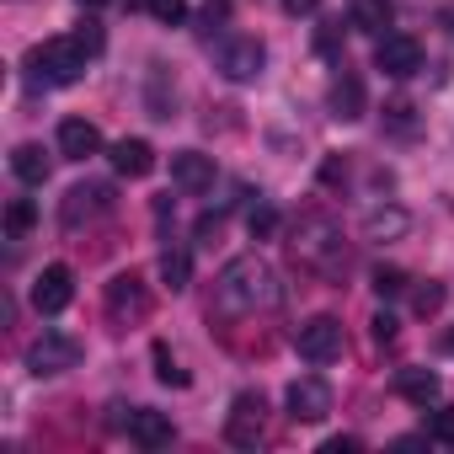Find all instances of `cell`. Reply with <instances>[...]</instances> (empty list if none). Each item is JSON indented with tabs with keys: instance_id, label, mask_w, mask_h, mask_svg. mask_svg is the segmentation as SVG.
I'll use <instances>...</instances> for the list:
<instances>
[{
	"instance_id": "40",
	"label": "cell",
	"mask_w": 454,
	"mask_h": 454,
	"mask_svg": "<svg viewBox=\"0 0 454 454\" xmlns=\"http://www.w3.org/2000/svg\"><path fill=\"white\" fill-rule=\"evenodd\" d=\"M449 353H454V337H449Z\"/></svg>"
},
{
	"instance_id": "4",
	"label": "cell",
	"mask_w": 454,
	"mask_h": 454,
	"mask_svg": "<svg viewBox=\"0 0 454 454\" xmlns=\"http://www.w3.org/2000/svg\"><path fill=\"white\" fill-rule=\"evenodd\" d=\"M224 438H231L236 449H257V443L268 438V401H262V390H241V395L231 401Z\"/></svg>"
},
{
	"instance_id": "36",
	"label": "cell",
	"mask_w": 454,
	"mask_h": 454,
	"mask_svg": "<svg viewBox=\"0 0 454 454\" xmlns=\"http://www.w3.org/2000/svg\"><path fill=\"white\" fill-rule=\"evenodd\" d=\"M316 49H321V54H332V49H337V27H321V38H316Z\"/></svg>"
},
{
	"instance_id": "39",
	"label": "cell",
	"mask_w": 454,
	"mask_h": 454,
	"mask_svg": "<svg viewBox=\"0 0 454 454\" xmlns=\"http://www.w3.org/2000/svg\"><path fill=\"white\" fill-rule=\"evenodd\" d=\"M81 6H113V0H81Z\"/></svg>"
},
{
	"instance_id": "10",
	"label": "cell",
	"mask_w": 454,
	"mask_h": 454,
	"mask_svg": "<svg viewBox=\"0 0 454 454\" xmlns=\"http://www.w3.org/2000/svg\"><path fill=\"white\" fill-rule=\"evenodd\" d=\"M374 70H385L390 81H406L422 70V43L411 33H385L380 49H374Z\"/></svg>"
},
{
	"instance_id": "25",
	"label": "cell",
	"mask_w": 454,
	"mask_h": 454,
	"mask_svg": "<svg viewBox=\"0 0 454 454\" xmlns=\"http://www.w3.org/2000/svg\"><path fill=\"white\" fill-rule=\"evenodd\" d=\"M247 231H252V241H268V236H278V208H273V203H257V208L247 214Z\"/></svg>"
},
{
	"instance_id": "3",
	"label": "cell",
	"mask_w": 454,
	"mask_h": 454,
	"mask_svg": "<svg viewBox=\"0 0 454 454\" xmlns=\"http://www.w3.org/2000/svg\"><path fill=\"white\" fill-rule=\"evenodd\" d=\"M294 252H300V262L305 268H316V273H337L348 257H342V231L332 219H321V214H310V219H300V231H294Z\"/></svg>"
},
{
	"instance_id": "24",
	"label": "cell",
	"mask_w": 454,
	"mask_h": 454,
	"mask_svg": "<svg viewBox=\"0 0 454 454\" xmlns=\"http://www.w3.org/2000/svg\"><path fill=\"white\" fill-rule=\"evenodd\" d=\"M150 358H155V380H160V385H176V390L187 385V369L176 364V353H171L166 342H155V348H150Z\"/></svg>"
},
{
	"instance_id": "29",
	"label": "cell",
	"mask_w": 454,
	"mask_h": 454,
	"mask_svg": "<svg viewBox=\"0 0 454 454\" xmlns=\"http://www.w3.org/2000/svg\"><path fill=\"white\" fill-rule=\"evenodd\" d=\"M385 129H390V134H411V129H417L411 102H390V107H385Z\"/></svg>"
},
{
	"instance_id": "18",
	"label": "cell",
	"mask_w": 454,
	"mask_h": 454,
	"mask_svg": "<svg viewBox=\"0 0 454 454\" xmlns=\"http://www.w3.org/2000/svg\"><path fill=\"white\" fill-rule=\"evenodd\" d=\"M145 113L150 118H176V81L166 86V65H150V81H145Z\"/></svg>"
},
{
	"instance_id": "15",
	"label": "cell",
	"mask_w": 454,
	"mask_h": 454,
	"mask_svg": "<svg viewBox=\"0 0 454 454\" xmlns=\"http://www.w3.org/2000/svg\"><path fill=\"white\" fill-rule=\"evenodd\" d=\"M406 231H411V214H406V208H395V203H385V208H369V214H364V241H380V247H385V241H401Z\"/></svg>"
},
{
	"instance_id": "20",
	"label": "cell",
	"mask_w": 454,
	"mask_h": 454,
	"mask_svg": "<svg viewBox=\"0 0 454 454\" xmlns=\"http://www.w3.org/2000/svg\"><path fill=\"white\" fill-rule=\"evenodd\" d=\"M395 390H401L411 406H433V401L443 395V380H438L433 369H401V374H395Z\"/></svg>"
},
{
	"instance_id": "12",
	"label": "cell",
	"mask_w": 454,
	"mask_h": 454,
	"mask_svg": "<svg viewBox=\"0 0 454 454\" xmlns=\"http://www.w3.org/2000/svg\"><path fill=\"white\" fill-rule=\"evenodd\" d=\"M284 401H289V417H294V422H321V417L332 411V385H326L321 374H300Z\"/></svg>"
},
{
	"instance_id": "17",
	"label": "cell",
	"mask_w": 454,
	"mask_h": 454,
	"mask_svg": "<svg viewBox=\"0 0 454 454\" xmlns=\"http://www.w3.org/2000/svg\"><path fill=\"white\" fill-rule=\"evenodd\" d=\"M129 443H139V449H166V443H171V417L139 406L134 422H129Z\"/></svg>"
},
{
	"instance_id": "28",
	"label": "cell",
	"mask_w": 454,
	"mask_h": 454,
	"mask_svg": "<svg viewBox=\"0 0 454 454\" xmlns=\"http://www.w3.org/2000/svg\"><path fill=\"white\" fill-rule=\"evenodd\" d=\"M374 294H380V300L406 294V273H401V268H374Z\"/></svg>"
},
{
	"instance_id": "9",
	"label": "cell",
	"mask_w": 454,
	"mask_h": 454,
	"mask_svg": "<svg viewBox=\"0 0 454 454\" xmlns=\"http://www.w3.org/2000/svg\"><path fill=\"white\" fill-rule=\"evenodd\" d=\"M113 187L107 182H81V187H70L65 192V208H59V219L70 224V231H81V224H91V219H102V214H113Z\"/></svg>"
},
{
	"instance_id": "35",
	"label": "cell",
	"mask_w": 454,
	"mask_h": 454,
	"mask_svg": "<svg viewBox=\"0 0 454 454\" xmlns=\"http://www.w3.org/2000/svg\"><path fill=\"white\" fill-rule=\"evenodd\" d=\"M321 182L337 187V182H342V160H326V166H321Z\"/></svg>"
},
{
	"instance_id": "23",
	"label": "cell",
	"mask_w": 454,
	"mask_h": 454,
	"mask_svg": "<svg viewBox=\"0 0 454 454\" xmlns=\"http://www.w3.org/2000/svg\"><path fill=\"white\" fill-rule=\"evenodd\" d=\"M160 278H166V289H171V294H182V289L192 284V257H187V252H176V247H166V252H160Z\"/></svg>"
},
{
	"instance_id": "1",
	"label": "cell",
	"mask_w": 454,
	"mask_h": 454,
	"mask_svg": "<svg viewBox=\"0 0 454 454\" xmlns=\"http://www.w3.org/2000/svg\"><path fill=\"white\" fill-rule=\"evenodd\" d=\"M273 305H284V284L262 257H236L214 278V310L219 316H257Z\"/></svg>"
},
{
	"instance_id": "11",
	"label": "cell",
	"mask_w": 454,
	"mask_h": 454,
	"mask_svg": "<svg viewBox=\"0 0 454 454\" xmlns=\"http://www.w3.org/2000/svg\"><path fill=\"white\" fill-rule=\"evenodd\" d=\"M70 300H75V273L65 262H49L33 278V310L38 316H59V310H70Z\"/></svg>"
},
{
	"instance_id": "33",
	"label": "cell",
	"mask_w": 454,
	"mask_h": 454,
	"mask_svg": "<svg viewBox=\"0 0 454 454\" xmlns=\"http://www.w3.org/2000/svg\"><path fill=\"white\" fill-rule=\"evenodd\" d=\"M278 6H284L289 17H310V12H321V0H278Z\"/></svg>"
},
{
	"instance_id": "21",
	"label": "cell",
	"mask_w": 454,
	"mask_h": 454,
	"mask_svg": "<svg viewBox=\"0 0 454 454\" xmlns=\"http://www.w3.org/2000/svg\"><path fill=\"white\" fill-rule=\"evenodd\" d=\"M12 171H17V176H22L27 187H43L54 166H49V155H43V145H17V150H12Z\"/></svg>"
},
{
	"instance_id": "30",
	"label": "cell",
	"mask_w": 454,
	"mask_h": 454,
	"mask_svg": "<svg viewBox=\"0 0 454 454\" xmlns=\"http://www.w3.org/2000/svg\"><path fill=\"white\" fill-rule=\"evenodd\" d=\"M145 6H150V17H155V22H166V27L187 17V0H145Z\"/></svg>"
},
{
	"instance_id": "19",
	"label": "cell",
	"mask_w": 454,
	"mask_h": 454,
	"mask_svg": "<svg viewBox=\"0 0 454 454\" xmlns=\"http://www.w3.org/2000/svg\"><path fill=\"white\" fill-rule=\"evenodd\" d=\"M332 118H342V123L364 118V81H358L353 70H342V75L332 81Z\"/></svg>"
},
{
	"instance_id": "38",
	"label": "cell",
	"mask_w": 454,
	"mask_h": 454,
	"mask_svg": "<svg viewBox=\"0 0 454 454\" xmlns=\"http://www.w3.org/2000/svg\"><path fill=\"white\" fill-rule=\"evenodd\" d=\"M443 27H449V33H454V12H443Z\"/></svg>"
},
{
	"instance_id": "26",
	"label": "cell",
	"mask_w": 454,
	"mask_h": 454,
	"mask_svg": "<svg viewBox=\"0 0 454 454\" xmlns=\"http://www.w3.org/2000/svg\"><path fill=\"white\" fill-rule=\"evenodd\" d=\"M443 300H449V294H443V284H433V278L411 289V310H417V316H438V310H443Z\"/></svg>"
},
{
	"instance_id": "7",
	"label": "cell",
	"mask_w": 454,
	"mask_h": 454,
	"mask_svg": "<svg viewBox=\"0 0 454 454\" xmlns=\"http://www.w3.org/2000/svg\"><path fill=\"white\" fill-rule=\"evenodd\" d=\"M262 65H268V49H262V38H252V33H241V38H231V43H219V75H224V81L247 86V81L262 75Z\"/></svg>"
},
{
	"instance_id": "5",
	"label": "cell",
	"mask_w": 454,
	"mask_h": 454,
	"mask_svg": "<svg viewBox=\"0 0 454 454\" xmlns=\"http://www.w3.org/2000/svg\"><path fill=\"white\" fill-rule=\"evenodd\" d=\"M150 316V284L139 273H118L107 284V321L113 326H139Z\"/></svg>"
},
{
	"instance_id": "14",
	"label": "cell",
	"mask_w": 454,
	"mask_h": 454,
	"mask_svg": "<svg viewBox=\"0 0 454 454\" xmlns=\"http://www.w3.org/2000/svg\"><path fill=\"white\" fill-rule=\"evenodd\" d=\"M102 150V129L91 123V118H65L59 123V155L65 160H86V155H97Z\"/></svg>"
},
{
	"instance_id": "32",
	"label": "cell",
	"mask_w": 454,
	"mask_h": 454,
	"mask_svg": "<svg viewBox=\"0 0 454 454\" xmlns=\"http://www.w3.org/2000/svg\"><path fill=\"white\" fill-rule=\"evenodd\" d=\"M219 231H224V214H203V219H198V231H192V236H198L203 247H214V241H219Z\"/></svg>"
},
{
	"instance_id": "2",
	"label": "cell",
	"mask_w": 454,
	"mask_h": 454,
	"mask_svg": "<svg viewBox=\"0 0 454 454\" xmlns=\"http://www.w3.org/2000/svg\"><path fill=\"white\" fill-rule=\"evenodd\" d=\"M97 54L81 43V38H49V43H38L33 49V70H38V81L43 86H75L81 75H86V65H91Z\"/></svg>"
},
{
	"instance_id": "27",
	"label": "cell",
	"mask_w": 454,
	"mask_h": 454,
	"mask_svg": "<svg viewBox=\"0 0 454 454\" xmlns=\"http://www.w3.org/2000/svg\"><path fill=\"white\" fill-rule=\"evenodd\" d=\"M33 224H38V208H33L27 198H12V208H6V231H12V236H27Z\"/></svg>"
},
{
	"instance_id": "22",
	"label": "cell",
	"mask_w": 454,
	"mask_h": 454,
	"mask_svg": "<svg viewBox=\"0 0 454 454\" xmlns=\"http://www.w3.org/2000/svg\"><path fill=\"white\" fill-rule=\"evenodd\" d=\"M395 22V6L390 0H353V27H364V33H380L385 38V27Z\"/></svg>"
},
{
	"instance_id": "8",
	"label": "cell",
	"mask_w": 454,
	"mask_h": 454,
	"mask_svg": "<svg viewBox=\"0 0 454 454\" xmlns=\"http://www.w3.org/2000/svg\"><path fill=\"white\" fill-rule=\"evenodd\" d=\"M294 348L305 364H332L342 353V321L337 316H310L300 332H294Z\"/></svg>"
},
{
	"instance_id": "31",
	"label": "cell",
	"mask_w": 454,
	"mask_h": 454,
	"mask_svg": "<svg viewBox=\"0 0 454 454\" xmlns=\"http://www.w3.org/2000/svg\"><path fill=\"white\" fill-rule=\"evenodd\" d=\"M427 438L433 443H454V411H433L427 417Z\"/></svg>"
},
{
	"instance_id": "16",
	"label": "cell",
	"mask_w": 454,
	"mask_h": 454,
	"mask_svg": "<svg viewBox=\"0 0 454 454\" xmlns=\"http://www.w3.org/2000/svg\"><path fill=\"white\" fill-rule=\"evenodd\" d=\"M113 171L129 176V182H139V176L155 171V150H150L145 139H118V145H113Z\"/></svg>"
},
{
	"instance_id": "13",
	"label": "cell",
	"mask_w": 454,
	"mask_h": 454,
	"mask_svg": "<svg viewBox=\"0 0 454 454\" xmlns=\"http://www.w3.org/2000/svg\"><path fill=\"white\" fill-rule=\"evenodd\" d=\"M171 182H176L182 192H208V187H214V155H203V150L171 155Z\"/></svg>"
},
{
	"instance_id": "37",
	"label": "cell",
	"mask_w": 454,
	"mask_h": 454,
	"mask_svg": "<svg viewBox=\"0 0 454 454\" xmlns=\"http://www.w3.org/2000/svg\"><path fill=\"white\" fill-rule=\"evenodd\" d=\"M353 449H358V438H332L326 443V454H353Z\"/></svg>"
},
{
	"instance_id": "34",
	"label": "cell",
	"mask_w": 454,
	"mask_h": 454,
	"mask_svg": "<svg viewBox=\"0 0 454 454\" xmlns=\"http://www.w3.org/2000/svg\"><path fill=\"white\" fill-rule=\"evenodd\" d=\"M395 337V316H374V342H390Z\"/></svg>"
},
{
	"instance_id": "6",
	"label": "cell",
	"mask_w": 454,
	"mask_h": 454,
	"mask_svg": "<svg viewBox=\"0 0 454 454\" xmlns=\"http://www.w3.org/2000/svg\"><path fill=\"white\" fill-rule=\"evenodd\" d=\"M81 364V342L70 337V332H43L33 348H27V369L38 374V380H54V374H70Z\"/></svg>"
}]
</instances>
